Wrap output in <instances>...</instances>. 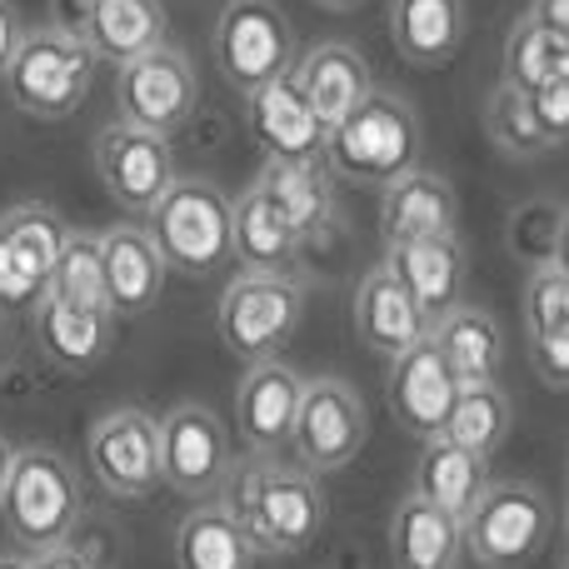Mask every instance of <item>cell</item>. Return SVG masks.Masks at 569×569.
<instances>
[{"label": "cell", "mask_w": 569, "mask_h": 569, "mask_svg": "<svg viewBox=\"0 0 569 569\" xmlns=\"http://www.w3.org/2000/svg\"><path fill=\"white\" fill-rule=\"evenodd\" d=\"M6 530L26 545V555H46L56 545H70V530L80 520V475L66 455L30 445L16 450V470H10L6 500Z\"/></svg>", "instance_id": "5b68a950"}, {"label": "cell", "mask_w": 569, "mask_h": 569, "mask_svg": "<svg viewBox=\"0 0 569 569\" xmlns=\"http://www.w3.org/2000/svg\"><path fill=\"white\" fill-rule=\"evenodd\" d=\"M530 365L550 390H569V330L535 335L530 340Z\"/></svg>", "instance_id": "74e56055"}, {"label": "cell", "mask_w": 569, "mask_h": 569, "mask_svg": "<svg viewBox=\"0 0 569 569\" xmlns=\"http://www.w3.org/2000/svg\"><path fill=\"white\" fill-rule=\"evenodd\" d=\"M146 230L176 276L210 280L236 260V200L206 176H180L146 216Z\"/></svg>", "instance_id": "7a4b0ae2"}, {"label": "cell", "mask_w": 569, "mask_h": 569, "mask_svg": "<svg viewBox=\"0 0 569 569\" xmlns=\"http://www.w3.org/2000/svg\"><path fill=\"white\" fill-rule=\"evenodd\" d=\"M355 330L380 360H400L405 350H415L430 335V320L390 266H375L355 290Z\"/></svg>", "instance_id": "d6986e66"}, {"label": "cell", "mask_w": 569, "mask_h": 569, "mask_svg": "<svg viewBox=\"0 0 569 569\" xmlns=\"http://www.w3.org/2000/svg\"><path fill=\"white\" fill-rule=\"evenodd\" d=\"M305 256V240L284 220V210L250 186L236 200V266L250 276H295V260Z\"/></svg>", "instance_id": "83f0119b"}, {"label": "cell", "mask_w": 569, "mask_h": 569, "mask_svg": "<svg viewBox=\"0 0 569 569\" xmlns=\"http://www.w3.org/2000/svg\"><path fill=\"white\" fill-rule=\"evenodd\" d=\"M166 26L170 20L160 0H80L76 16V30L96 46V56L116 66L166 46Z\"/></svg>", "instance_id": "d4e9b609"}, {"label": "cell", "mask_w": 569, "mask_h": 569, "mask_svg": "<svg viewBox=\"0 0 569 569\" xmlns=\"http://www.w3.org/2000/svg\"><path fill=\"white\" fill-rule=\"evenodd\" d=\"M325 166L335 180H355V186H390V180L420 170V120L400 96L370 90L360 110L330 126V146H325Z\"/></svg>", "instance_id": "277c9868"}, {"label": "cell", "mask_w": 569, "mask_h": 569, "mask_svg": "<svg viewBox=\"0 0 569 569\" xmlns=\"http://www.w3.org/2000/svg\"><path fill=\"white\" fill-rule=\"evenodd\" d=\"M305 380L284 360H260L246 370L236 390V430L250 455H280L295 445V420H300Z\"/></svg>", "instance_id": "e0dca14e"}, {"label": "cell", "mask_w": 569, "mask_h": 569, "mask_svg": "<svg viewBox=\"0 0 569 569\" xmlns=\"http://www.w3.org/2000/svg\"><path fill=\"white\" fill-rule=\"evenodd\" d=\"M560 569H569V560H565V565H560Z\"/></svg>", "instance_id": "7dc6e473"}, {"label": "cell", "mask_w": 569, "mask_h": 569, "mask_svg": "<svg viewBox=\"0 0 569 569\" xmlns=\"http://www.w3.org/2000/svg\"><path fill=\"white\" fill-rule=\"evenodd\" d=\"M415 490L425 500L445 505L465 520L475 510L485 490H490V460L475 450H465L450 435H435V440H420V465H415Z\"/></svg>", "instance_id": "f546056e"}, {"label": "cell", "mask_w": 569, "mask_h": 569, "mask_svg": "<svg viewBox=\"0 0 569 569\" xmlns=\"http://www.w3.org/2000/svg\"><path fill=\"white\" fill-rule=\"evenodd\" d=\"M266 560L230 505H200L176 525V569H260Z\"/></svg>", "instance_id": "603a6c76"}, {"label": "cell", "mask_w": 569, "mask_h": 569, "mask_svg": "<svg viewBox=\"0 0 569 569\" xmlns=\"http://www.w3.org/2000/svg\"><path fill=\"white\" fill-rule=\"evenodd\" d=\"M256 186L284 210L305 250L335 236V170L325 160H266Z\"/></svg>", "instance_id": "7402d4cb"}, {"label": "cell", "mask_w": 569, "mask_h": 569, "mask_svg": "<svg viewBox=\"0 0 569 569\" xmlns=\"http://www.w3.org/2000/svg\"><path fill=\"white\" fill-rule=\"evenodd\" d=\"M230 465H236V455H230L226 425L210 405L180 400L160 415V470L176 495L210 500L216 490H226Z\"/></svg>", "instance_id": "7c38bea8"}, {"label": "cell", "mask_w": 569, "mask_h": 569, "mask_svg": "<svg viewBox=\"0 0 569 569\" xmlns=\"http://www.w3.org/2000/svg\"><path fill=\"white\" fill-rule=\"evenodd\" d=\"M295 76H300L310 106L325 116V126H340V120L350 116V110H360L375 90L370 60H365L355 46H345V40H325V46L305 50V56L295 60Z\"/></svg>", "instance_id": "4316f807"}, {"label": "cell", "mask_w": 569, "mask_h": 569, "mask_svg": "<svg viewBox=\"0 0 569 569\" xmlns=\"http://www.w3.org/2000/svg\"><path fill=\"white\" fill-rule=\"evenodd\" d=\"M96 176L106 186V196L116 200L126 216L146 220L150 210L166 200V190L176 186V150L166 136H150L140 126H106L96 136Z\"/></svg>", "instance_id": "5bb4252c"}, {"label": "cell", "mask_w": 569, "mask_h": 569, "mask_svg": "<svg viewBox=\"0 0 569 569\" xmlns=\"http://www.w3.org/2000/svg\"><path fill=\"white\" fill-rule=\"evenodd\" d=\"M0 569H36V555H0Z\"/></svg>", "instance_id": "f6af8a7d"}, {"label": "cell", "mask_w": 569, "mask_h": 569, "mask_svg": "<svg viewBox=\"0 0 569 569\" xmlns=\"http://www.w3.org/2000/svg\"><path fill=\"white\" fill-rule=\"evenodd\" d=\"M435 345L445 350V360L455 365V375H460L465 385H485V380H500V325L490 320L485 310H475V305H460V310H450L440 325H435Z\"/></svg>", "instance_id": "4dcf8cb0"}, {"label": "cell", "mask_w": 569, "mask_h": 569, "mask_svg": "<svg viewBox=\"0 0 569 569\" xmlns=\"http://www.w3.org/2000/svg\"><path fill=\"white\" fill-rule=\"evenodd\" d=\"M555 266L569 270V210L560 216V236H555Z\"/></svg>", "instance_id": "7bdbcfd3"}, {"label": "cell", "mask_w": 569, "mask_h": 569, "mask_svg": "<svg viewBox=\"0 0 569 569\" xmlns=\"http://www.w3.org/2000/svg\"><path fill=\"white\" fill-rule=\"evenodd\" d=\"M66 220L40 200L0 210V310H30L50 295Z\"/></svg>", "instance_id": "8fae6325"}, {"label": "cell", "mask_w": 569, "mask_h": 569, "mask_svg": "<svg viewBox=\"0 0 569 569\" xmlns=\"http://www.w3.org/2000/svg\"><path fill=\"white\" fill-rule=\"evenodd\" d=\"M565 540H569V510H565Z\"/></svg>", "instance_id": "bcb514c9"}, {"label": "cell", "mask_w": 569, "mask_h": 569, "mask_svg": "<svg viewBox=\"0 0 569 569\" xmlns=\"http://www.w3.org/2000/svg\"><path fill=\"white\" fill-rule=\"evenodd\" d=\"M550 540V505L525 480H490L465 515V550L480 569H525Z\"/></svg>", "instance_id": "52a82bcc"}, {"label": "cell", "mask_w": 569, "mask_h": 569, "mask_svg": "<svg viewBox=\"0 0 569 569\" xmlns=\"http://www.w3.org/2000/svg\"><path fill=\"white\" fill-rule=\"evenodd\" d=\"M460 226V200L455 186L435 170H410L380 190V236L385 246H410V240L455 236Z\"/></svg>", "instance_id": "ac0fdd59"}, {"label": "cell", "mask_w": 569, "mask_h": 569, "mask_svg": "<svg viewBox=\"0 0 569 569\" xmlns=\"http://www.w3.org/2000/svg\"><path fill=\"white\" fill-rule=\"evenodd\" d=\"M100 246H106V284H110L116 315L156 310L160 295H166V276H170L156 236L146 226H116L100 236Z\"/></svg>", "instance_id": "cb8c5ba5"}, {"label": "cell", "mask_w": 569, "mask_h": 569, "mask_svg": "<svg viewBox=\"0 0 569 569\" xmlns=\"http://www.w3.org/2000/svg\"><path fill=\"white\" fill-rule=\"evenodd\" d=\"M36 340L66 370H90L116 345V310H90V305H66L46 295L36 305Z\"/></svg>", "instance_id": "f1b7e54d"}, {"label": "cell", "mask_w": 569, "mask_h": 569, "mask_svg": "<svg viewBox=\"0 0 569 569\" xmlns=\"http://www.w3.org/2000/svg\"><path fill=\"white\" fill-rule=\"evenodd\" d=\"M305 320V290L295 276H240L226 284L216 310V330L226 350L246 365L280 360V350L300 335Z\"/></svg>", "instance_id": "8992f818"}, {"label": "cell", "mask_w": 569, "mask_h": 569, "mask_svg": "<svg viewBox=\"0 0 569 569\" xmlns=\"http://www.w3.org/2000/svg\"><path fill=\"white\" fill-rule=\"evenodd\" d=\"M100 56L76 26H40L26 30L16 60H10L6 80L10 106L30 120H66L86 106L96 90Z\"/></svg>", "instance_id": "3957f363"}, {"label": "cell", "mask_w": 569, "mask_h": 569, "mask_svg": "<svg viewBox=\"0 0 569 569\" xmlns=\"http://www.w3.org/2000/svg\"><path fill=\"white\" fill-rule=\"evenodd\" d=\"M569 76V36H560L555 26H545L540 16L525 10L505 36V80L520 90H540L550 80Z\"/></svg>", "instance_id": "1f68e13d"}, {"label": "cell", "mask_w": 569, "mask_h": 569, "mask_svg": "<svg viewBox=\"0 0 569 569\" xmlns=\"http://www.w3.org/2000/svg\"><path fill=\"white\" fill-rule=\"evenodd\" d=\"M510 415H515V405H510V395H505L500 380L465 385L460 400H455L450 425H445V435L460 440L465 450H475V455L490 460V455L505 445V435H510Z\"/></svg>", "instance_id": "836d02e7"}, {"label": "cell", "mask_w": 569, "mask_h": 569, "mask_svg": "<svg viewBox=\"0 0 569 569\" xmlns=\"http://www.w3.org/2000/svg\"><path fill=\"white\" fill-rule=\"evenodd\" d=\"M485 136L495 140L505 160H540L550 146V136L540 130L535 120V106H530V90L510 86V80H495V90L485 96Z\"/></svg>", "instance_id": "d6a6232c"}, {"label": "cell", "mask_w": 569, "mask_h": 569, "mask_svg": "<svg viewBox=\"0 0 569 569\" xmlns=\"http://www.w3.org/2000/svg\"><path fill=\"white\" fill-rule=\"evenodd\" d=\"M320 10H335V16H350V10H360L365 0H315Z\"/></svg>", "instance_id": "ee69618b"}, {"label": "cell", "mask_w": 569, "mask_h": 569, "mask_svg": "<svg viewBox=\"0 0 569 569\" xmlns=\"http://www.w3.org/2000/svg\"><path fill=\"white\" fill-rule=\"evenodd\" d=\"M50 300L90 305V310H116L106 284V246L90 230H66V246L56 260V280H50Z\"/></svg>", "instance_id": "e575fe53"}, {"label": "cell", "mask_w": 569, "mask_h": 569, "mask_svg": "<svg viewBox=\"0 0 569 569\" xmlns=\"http://www.w3.org/2000/svg\"><path fill=\"white\" fill-rule=\"evenodd\" d=\"M216 60L236 90H260L295 66V26L276 0H226L216 26Z\"/></svg>", "instance_id": "9c48e42d"}, {"label": "cell", "mask_w": 569, "mask_h": 569, "mask_svg": "<svg viewBox=\"0 0 569 569\" xmlns=\"http://www.w3.org/2000/svg\"><path fill=\"white\" fill-rule=\"evenodd\" d=\"M10 470H16V445L0 435V500H6V485H10Z\"/></svg>", "instance_id": "b9f144b4"}, {"label": "cell", "mask_w": 569, "mask_h": 569, "mask_svg": "<svg viewBox=\"0 0 569 569\" xmlns=\"http://www.w3.org/2000/svg\"><path fill=\"white\" fill-rule=\"evenodd\" d=\"M86 460L106 495L116 500H146L166 470H160V415L140 405H116L86 435Z\"/></svg>", "instance_id": "30bf717a"}, {"label": "cell", "mask_w": 569, "mask_h": 569, "mask_svg": "<svg viewBox=\"0 0 569 569\" xmlns=\"http://www.w3.org/2000/svg\"><path fill=\"white\" fill-rule=\"evenodd\" d=\"M200 100V76L186 50L156 46L146 56L126 60L116 76V110L126 126H140L150 136H176Z\"/></svg>", "instance_id": "ba28073f"}, {"label": "cell", "mask_w": 569, "mask_h": 569, "mask_svg": "<svg viewBox=\"0 0 569 569\" xmlns=\"http://www.w3.org/2000/svg\"><path fill=\"white\" fill-rule=\"evenodd\" d=\"M20 40H26V20H20L16 0H0V80H6L10 60H16Z\"/></svg>", "instance_id": "f35d334b"}, {"label": "cell", "mask_w": 569, "mask_h": 569, "mask_svg": "<svg viewBox=\"0 0 569 569\" xmlns=\"http://www.w3.org/2000/svg\"><path fill=\"white\" fill-rule=\"evenodd\" d=\"M226 505L246 520L266 555H305L325 530L320 475L305 465H280L276 455H246L230 465Z\"/></svg>", "instance_id": "6da1fadb"}, {"label": "cell", "mask_w": 569, "mask_h": 569, "mask_svg": "<svg viewBox=\"0 0 569 569\" xmlns=\"http://www.w3.org/2000/svg\"><path fill=\"white\" fill-rule=\"evenodd\" d=\"M385 266L400 276V284L415 295V305L425 310L430 330L445 320L450 310H460L465 295V246L455 236H435V240H410V246H390Z\"/></svg>", "instance_id": "ffe728a7"}, {"label": "cell", "mask_w": 569, "mask_h": 569, "mask_svg": "<svg viewBox=\"0 0 569 569\" xmlns=\"http://www.w3.org/2000/svg\"><path fill=\"white\" fill-rule=\"evenodd\" d=\"M465 520L445 505L410 490L390 515V560L395 569H460Z\"/></svg>", "instance_id": "44dd1931"}, {"label": "cell", "mask_w": 569, "mask_h": 569, "mask_svg": "<svg viewBox=\"0 0 569 569\" xmlns=\"http://www.w3.org/2000/svg\"><path fill=\"white\" fill-rule=\"evenodd\" d=\"M465 0H390V40L410 66L445 70L465 46Z\"/></svg>", "instance_id": "484cf974"}, {"label": "cell", "mask_w": 569, "mask_h": 569, "mask_svg": "<svg viewBox=\"0 0 569 569\" xmlns=\"http://www.w3.org/2000/svg\"><path fill=\"white\" fill-rule=\"evenodd\" d=\"M370 440V410H365L360 390L340 375H320L305 380L300 420H295V455L305 470L335 475L355 460Z\"/></svg>", "instance_id": "4fadbf2b"}, {"label": "cell", "mask_w": 569, "mask_h": 569, "mask_svg": "<svg viewBox=\"0 0 569 569\" xmlns=\"http://www.w3.org/2000/svg\"><path fill=\"white\" fill-rule=\"evenodd\" d=\"M530 106H535L540 130L550 136V146L555 150L569 146V76L550 80V86H540V90H530Z\"/></svg>", "instance_id": "8d00e7d4"}, {"label": "cell", "mask_w": 569, "mask_h": 569, "mask_svg": "<svg viewBox=\"0 0 569 569\" xmlns=\"http://www.w3.org/2000/svg\"><path fill=\"white\" fill-rule=\"evenodd\" d=\"M460 390H465V380L455 375V365L445 360L435 335H425L415 350H405L400 360H390V375H385V395H390L395 425H400L405 435H415V440L445 435Z\"/></svg>", "instance_id": "9a60e30c"}, {"label": "cell", "mask_w": 569, "mask_h": 569, "mask_svg": "<svg viewBox=\"0 0 569 569\" xmlns=\"http://www.w3.org/2000/svg\"><path fill=\"white\" fill-rule=\"evenodd\" d=\"M530 16H540L545 26H555L560 36H569V0H530Z\"/></svg>", "instance_id": "60d3db41"}, {"label": "cell", "mask_w": 569, "mask_h": 569, "mask_svg": "<svg viewBox=\"0 0 569 569\" xmlns=\"http://www.w3.org/2000/svg\"><path fill=\"white\" fill-rule=\"evenodd\" d=\"M36 569H96V565H90L80 550H70V545H56V550L36 555Z\"/></svg>", "instance_id": "ab89813d"}, {"label": "cell", "mask_w": 569, "mask_h": 569, "mask_svg": "<svg viewBox=\"0 0 569 569\" xmlns=\"http://www.w3.org/2000/svg\"><path fill=\"white\" fill-rule=\"evenodd\" d=\"M569 330V270L545 260L525 284V335H555Z\"/></svg>", "instance_id": "d590c367"}, {"label": "cell", "mask_w": 569, "mask_h": 569, "mask_svg": "<svg viewBox=\"0 0 569 569\" xmlns=\"http://www.w3.org/2000/svg\"><path fill=\"white\" fill-rule=\"evenodd\" d=\"M246 116H250V136L260 140L266 160H325L330 126H325V116L310 106L295 66L284 70V76L266 80L260 90H250Z\"/></svg>", "instance_id": "2e32d148"}]
</instances>
